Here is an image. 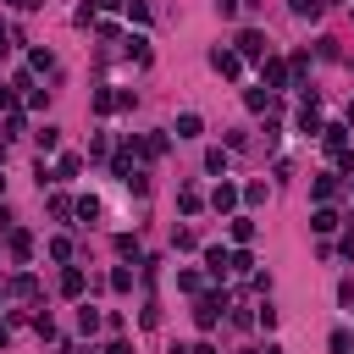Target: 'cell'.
Returning a JSON list of instances; mask_svg holds the SVG:
<instances>
[{"label": "cell", "mask_w": 354, "mask_h": 354, "mask_svg": "<svg viewBox=\"0 0 354 354\" xmlns=\"http://www.w3.org/2000/svg\"><path fill=\"white\" fill-rule=\"evenodd\" d=\"M0 232H11V210L6 205H0Z\"/></svg>", "instance_id": "cell-41"}, {"label": "cell", "mask_w": 354, "mask_h": 354, "mask_svg": "<svg viewBox=\"0 0 354 354\" xmlns=\"http://www.w3.org/2000/svg\"><path fill=\"white\" fill-rule=\"evenodd\" d=\"M238 55L266 61V33H260V28H243V33H238Z\"/></svg>", "instance_id": "cell-4"}, {"label": "cell", "mask_w": 354, "mask_h": 354, "mask_svg": "<svg viewBox=\"0 0 354 354\" xmlns=\"http://www.w3.org/2000/svg\"><path fill=\"white\" fill-rule=\"evenodd\" d=\"M122 44H127V55H133L138 66H149V39H144V33H127Z\"/></svg>", "instance_id": "cell-14"}, {"label": "cell", "mask_w": 354, "mask_h": 354, "mask_svg": "<svg viewBox=\"0 0 354 354\" xmlns=\"http://www.w3.org/2000/svg\"><path fill=\"white\" fill-rule=\"evenodd\" d=\"M100 354H133V343H122V337H116V343H105Z\"/></svg>", "instance_id": "cell-36"}, {"label": "cell", "mask_w": 354, "mask_h": 354, "mask_svg": "<svg viewBox=\"0 0 354 354\" xmlns=\"http://www.w3.org/2000/svg\"><path fill=\"white\" fill-rule=\"evenodd\" d=\"M6 343H11V332H6V326H0V348H6Z\"/></svg>", "instance_id": "cell-44"}, {"label": "cell", "mask_w": 354, "mask_h": 354, "mask_svg": "<svg viewBox=\"0 0 354 354\" xmlns=\"http://www.w3.org/2000/svg\"><path fill=\"white\" fill-rule=\"evenodd\" d=\"M238 199H243V194H238V188H232L227 177H221V183L210 188V210H216V216H232V210H238Z\"/></svg>", "instance_id": "cell-2"}, {"label": "cell", "mask_w": 354, "mask_h": 354, "mask_svg": "<svg viewBox=\"0 0 354 354\" xmlns=\"http://www.w3.org/2000/svg\"><path fill=\"white\" fill-rule=\"evenodd\" d=\"M310 227H315L321 238H326V232H337V210H332V205H321V210L310 216Z\"/></svg>", "instance_id": "cell-18"}, {"label": "cell", "mask_w": 354, "mask_h": 354, "mask_svg": "<svg viewBox=\"0 0 354 354\" xmlns=\"http://www.w3.org/2000/svg\"><path fill=\"white\" fill-rule=\"evenodd\" d=\"M205 271H210V277H227V271H232V254H227L221 243H210V249H205Z\"/></svg>", "instance_id": "cell-8"}, {"label": "cell", "mask_w": 354, "mask_h": 354, "mask_svg": "<svg viewBox=\"0 0 354 354\" xmlns=\"http://www.w3.org/2000/svg\"><path fill=\"white\" fill-rule=\"evenodd\" d=\"M243 105H249V111H277V94L260 83V88H249V94H243Z\"/></svg>", "instance_id": "cell-12"}, {"label": "cell", "mask_w": 354, "mask_h": 354, "mask_svg": "<svg viewBox=\"0 0 354 354\" xmlns=\"http://www.w3.org/2000/svg\"><path fill=\"white\" fill-rule=\"evenodd\" d=\"M83 288H88V277H83L77 266H66V271H61V293H66V299H83Z\"/></svg>", "instance_id": "cell-11"}, {"label": "cell", "mask_w": 354, "mask_h": 354, "mask_svg": "<svg viewBox=\"0 0 354 354\" xmlns=\"http://www.w3.org/2000/svg\"><path fill=\"white\" fill-rule=\"evenodd\" d=\"M0 166H6V144H0Z\"/></svg>", "instance_id": "cell-46"}, {"label": "cell", "mask_w": 354, "mask_h": 354, "mask_svg": "<svg viewBox=\"0 0 354 354\" xmlns=\"http://www.w3.org/2000/svg\"><path fill=\"white\" fill-rule=\"evenodd\" d=\"M0 188H6V177H0Z\"/></svg>", "instance_id": "cell-49"}, {"label": "cell", "mask_w": 354, "mask_h": 354, "mask_svg": "<svg viewBox=\"0 0 354 354\" xmlns=\"http://www.w3.org/2000/svg\"><path fill=\"white\" fill-rule=\"evenodd\" d=\"M0 304H6V288H0Z\"/></svg>", "instance_id": "cell-48"}, {"label": "cell", "mask_w": 354, "mask_h": 354, "mask_svg": "<svg viewBox=\"0 0 354 354\" xmlns=\"http://www.w3.org/2000/svg\"><path fill=\"white\" fill-rule=\"evenodd\" d=\"M326 348H332V354H354V332H332Z\"/></svg>", "instance_id": "cell-23"}, {"label": "cell", "mask_w": 354, "mask_h": 354, "mask_svg": "<svg viewBox=\"0 0 354 354\" xmlns=\"http://www.w3.org/2000/svg\"><path fill=\"white\" fill-rule=\"evenodd\" d=\"M232 238L249 243V238H254V221H249V216H232Z\"/></svg>", "instance_id": "cell-27"}, {"label": "cell", "mask_w": 354, "mask_h": 354, "mask_svg": "<svg viewBox=\"0 0 354 354\" xmlns=\"http://www.w3.org/2000/svg\"><path fill=\"white\" fill-rule=\"evenodd\" d=\"M216 11L221 17H238V0H216Z\"/></svg>", "instance_id": "cell-37"}, {"label": "cell", "mask_w": 354, "mask_h": 354, "mask_svg": "<svg viewBox=\"0 0 354 354\" xmlns=\"http://www.w3.org/2000/svg\"><path fill=\"white\" fill-rule=\"evenodd\" d=\"M0 55H6V22H0Z\"/></svg>", "instance_id": "cell-45"}, {"label": "cell", "mask_w": 354, "mask_h": 354, "mask_svg": "<svg viewBox=\"0 0 354 354\" xmlns=\"http://www.w3.org/2000/svg\"><path fill=\"white\" fill-rule=\"evenodd\" d=\"M337 299H343V304L354 310V277H348V282H337Z\"/></svg>", "instance_id": "cell-35"}, {"label": "cell", "mask_w": 354, "mask_h": 354, "mask_svg": "<svg viewBox=\"0 0 354 354\" xmlns=\"http://www.w3.org/2000/svg\"><path fill=\"white\" fill-rule=\"evenodd\" d=\"M100 321H105V315H100L94 304H83V310H77V326H83V332H100Z\"/></svg>", "instance_id": "cell-22"}, {"label": "cell", "mask_w": 354, "mask_h": 354, "mask_svg": "<svg viewBox=\"0 0 354 354\" xmlns=\"http://www.w3.org/2000/svg\"><path fill=\"white\" fill-rule=\"evenodd\" d=\"M50 216H55V221L77 216V199H66V194H50Z\"/></svg>", "instance_id": "cell-20"}, {"label": "cell", "mask_w": 354, "mask_h": 354, "mask_svg": "<svg viewBox=\"0 0 354 354\" xmlns=\"http://www.w3.org/2000/svg\"><path fill=\"white\" fill-rule=\"evenodd\" d=\"M188 354H216V343H194V348H188Z\"/></svg>", "instance_id": "cell-42"}, {"label": "cell", "mask_w": 354, "mask_h": 354, "mask_svg": "<svg viewBox=\"0 0 354 354\" xmlns=\"http://www.w3.org/2000/svg\"><path fill=\"white\" fill-rule=\"evenodd\" d=\"M22 127H28V122H22V111H6V138H17Z\"/></svg>", "instance_id": "cell-34"}, {"label": "cell", "mask_w": 354, "mask_h": 354, "mask_svg": "<svg viewBox=\"0 0 354 354\" xmlns=\"http://www.w3.org/2000/svg\"><path fill=\"white\" fill-rule=\"evenodd\" d=\"M28 61H33V72H50V66H55V55H50V50H33Z\"/></svg>", "instance_id": "cell-33"}, {"label": "cell", "mask_w": 354, "mask_h": 354, "mask_svg": "<svg viewBox=\"0 0 354 354\" xmlns=\"http://www.w3.org/2000/svg\"><path fill=\"white\" fill-rule=\"evenodd\" d=\"M127 17H133V22H138V28H149V17H155V11H149V6H144V0H127Z\"/></svg>", "instance_id": "cell-24"}, {"label": "cell", "mask_w": 354, "mask_h": 354, "mask_svg": "<svg viewBox=\"0 0 354 354\" xmlns=\"http://www.w3.org/2000/svg\"><path fill=\"white\" fill-rule=\"evenodd\" d=\"M94 111H100V116L116 111V94H111V88H94Z\"/></svg>", "instance_id": "cell-28"}, {"label": "cell", "mask_w": 354, "mask_h": 354, "mask_svg": "<svg viewBox=\"0 0 354 354\" xmlns=\"http://www.w3.org/2000/svg\"><path fill=\"white\" fill-rule=\"evenodd\" d=\"M266 354H282V348H266Z\"/></svg>", "instance_id": "cell-47"}, {"label": "cell", "mask_w": 354, "mask_h": 354, "mask_svg": "<svg viewBox=\"0 0 354 354\" xmlns=\"http://www.w3.org/2000/svg\"><path fill=\"white\" fill-rule=\"evenodd\" d=\"M100 6H105V11H116V6H127V0H100Z\"/></svg>", "instance_id": "cell-43"}, {"label": "cell", "mask_w": 354, "mask_h": 354, "mask_svg": "<svg viewBox=\"0 0 354 354\" xmlns=\"http://www.w3.org/2000/svg\"><path fill=\"white\" fill-rule=\"evenodd\" d=\"M11 6H17V11H39L44 0H11Z\"/></svg>", "instance_id": "cell-39"}, {"label": "cell", "mask_w": 354, "mask_h": 354, "mask_svg": "<svg viewBox=\"0 0 354 354\" xmlns=\"http://www.w3.org/2000/svg\"><path fill=\"white\" fill-rule=\"evenodd\" d=\"M227 166H232L227 149H205V171H210V177H227Z\"/></svg>", "instance_id": "cell-17"}, {"label": "cell", "mask_w": 354, "mask_h": 354, "mask_svg": "<svg viewBox=\"0 0 354 354\" xmlns=\"http://www.w3.org/2000/svg\"><path fill=\"white\" fill-rule=\"evenodd\" d=\"M177 205H183V216H199V210H205V194L188 183V188H177Z\"/></svg>", "instance_id": "cell-13"}, {"label": "cell", "mask_w": 354, "mask_h": 354, "mask_svg": "<svg viewBox=\"0 0 354 354\" xmlns=\"http://www.w3.org/2000/svg\"><path fill=\"white\" fill-rule=\"evenodd\" d=\"M122 183H127V188H133V194H149V171H127V177H122Z\"/></svg>", "instance_id": "cell-29"}, {"label": "cell", "mask_w": 354, "mask_h": 354, "mask_svg": "<svg viewBox=\"0 0 354 354\" xmlns=\"http://www.w3.org/2000/svg\"><path fill=\"white\" fill-rule=\"evenodd\" d=\"M326 11V0H293V17H304V22H315Z\"/></svg>", "instance_id": "cell-21"}, {"label": "cell", "mask_w": 354, "mask_h": 354, "mask_svg": "<svg viewBox=\"0 0 354 354\" xmlns=\"http://www.w3.org/2000/svg\"><path fill=\"white\" fill-rule=\"evenodd\" d=\"M343 254H354V221H348V232H343Z\"/></svg>", "instance_id": "cell-40"}, {"label": "cell", "mask_w": 354, "mask_h": 354, "mask_svg": "<svg viewBox=\"0 0 354 354\" xmlns=\"http://www.w3.org/2000/svg\"><path fill=\"white\" fill-rule=\"evenodd\" d=\"M199 133H205L199 111H183V116H177V138H199Z\"/></svg>", "instance_id": "cell-15"}, {"label": "cell", "mask_w": 354, "mask_h": 354, "mask_svg": "<svg viewBox=\"0 0 354 354\" xmlns=\"http://www.w3.org/2000/svg\"><path fill=\"white\" fill-rule=\"evenodd\" d=\"M321 144H326L332 155H337V149H348V122H326V127H321Z\"/></svg>", "instance_id": "cell-7"}, {"label": "cell", "mask_w": 354, "mask_h": 354, "mask_svg": "<svg viewBox=\"0 0 354 354\" xmlns=\"http://www.w3.org/2000/svg\"><path fill=\"white\" fill-rule=\"evenodd\" d=\"M33 138H39V149H44V155H50V149H55V144H61V127H39V133H33Z\"/></svg>", "instance_id": "cell-25"}, {"label": "cell", "mask_w": 354, "mask_h": 354, "mask_svg": "<svg viewBox=\"0 0 354 354\" xmlns=\"http://www.w3.org/2000/svg\"><path fill=\"white\" fill-rule=\"evenodd\" d=\"M321 127H326V122H321V105H315V94H310V100L299 105V133H310V138H321Z\"/></svg>", "instance_id": "cell-5"}, {"label": "cell", "mask_w": 354, "mask_h": 354, "mask_svg": "<svg viewBox=\"0 0 354 354\" xmlns=\"http://www.w3.org/2000/svg\"><path fill=\"white\" fill-rule=\"evenodd\" d=\"M111 288H116V293H127V288H133V271H127V266H116V271H111Z\"/></svg>", "instance_id": "cell-32"}, {"label": "cell", "mask_w": 354, "mask_h": 354, "mask_svg": "<svg viewBox=\"0 0 354 354\" xmlns=\"http://www.w3.org/2000/svg\"><path fill=\"white\" fill-rule=\"evenodd\" d=\"M138 155H144V160H160V155H166V133H149V138H138Z\"/></svg>", "instance_id": "cell-16"}, {"label": "cell", "mask_w": 354, "mask_h": 354, "mask_svg": "<svg viewBox=\"0 0 354 354\" xmlns=\"http://www.w3.org/2000/svg\"><path fill=\"white\" fill-rule=\"evenodd\" d=\"M6 293H17V299H33V293H39V277H33V271H17V277L6 282Z\"/></svg>", "instance_id": "cell-10"}, {"label": "cell", "mask_w": 354, "mask_h": 354, "mask_svg": "<svg viewBox=\"0 0 354 354\" xmlns=\"http://www.w3.org/2000/svg\"><path fill=\"white\" fill-rule=\"evenodd\" d=\"M77 216H83V221H94V216H100V199H94V194H83V199H77Z\"/></svg>", "instance_id": "cell-30"}, {"label": "cell", "mask_w": 354, "mask_h": 354, "mask_svg": "<svg viewBox=\"0 0 354 354\" xmlns=\"http://www.w3.org/2000/svg\"><path fill=\"white\" fill-rule=\"evenodd\" d=\"M337 199V177L326 171V177H315V205H332Z\"/></svg>", "instance_id": "cell-19"}, {"label": "cell", "mask_w": 354, "mask_h": 354, "mask_svg": "<svg viewBox=\"0 0 354 354\" xmlns=\"http://www.w3.org/2000/svg\"><path fill=\"white\" fill-rule=\"evenodd\" d=\"M50 260H61V266H66V260H72V243H66V238H50Z\"/></svg>", "instance_id": "cell-31"}, {"label": "cell", "mask_w": 354, "mask_h": 354, "mask_svg": "<svg viewBox=\"0 0 354 354\" xmlns=\"http://www.w3.org/2000/svg\"><path fill=\"white\" fill-rule=\"evenodd\" d=\"M6 249H11V260H28V254H33V238H28L22 227H11V232H6Z\"/></svg>", "instance_id": "cell-9"}, {"label": "cell", "mask_w": 354, "mask_h": 354, "mask_svg": "<svg viewBox=\"0 0 354 354\" xmlns=\"http://www.w3.org/2000/svg\"><path fill=\"white\" fill-rule=\"evenodd\" d=\"M11 100H17V88H6V83H0V111H11Z\"/></svg>", "instance_id": "cell-38"}, {"label": "cell", "mask_w": 354, "mask_h": 354, "mask_svg": "<svg viewBox=\"0 0 354 354\" xmlns=\"http://www.w3.org/2000/svg\"><path fill=\"white\" fill-rule=\"evenodd\" d=\"M88 354H94V348H88Z\"/></svg>", "instance_id": "cell-50"}, {"label": "cell", "mask_w": 354, "mask_h": 354, "mask_svg": "<svg viewBox=\"0 0 354 354\" xmlns=\"http://www.w3.org/2000/svg\"><path fill=\"white\" fill-rule=\"evenodd\" d=\"M210 66H216L221 77H238V72H243V55H238V50H210Z\"/></svg>", "instance_id": "cell-6"}, {"label": "cell", "mask_w": 354, "mask_h": 354, "mask_svg": "<svg viewBox=\"0 0 354 354\" xmlns=\"http://www.w3.org/2000/svg\"><path fill=\"white\" fill-rule=\"evenodd\" d=\"M83 171V155H61V166H55V177H77Z\"/></svg>", "instance_id": "cell-26"}, {"label": "cell", "mask_w": 354, "mask_h": 354, "mask_svg": "<svg viewBox=\"0 0 354 354\" xmlns=\"http://www.w3.org/2000/svg\"><path fill=\"white\" fill-rule=\"evenodd\" d=\"M260 83H266V88H288V83H293V66H288L282 55H266V61H260Z\"/></svg>", "instance_id": "cell-1"}, {"label": "cell", "mask_w": 354, "mask_h": 354, "mask_svg": "<svg viewBox=\"0 0 354 354\" xmlns=\"http://www.w3.org/2000/svg\"><path fill=\"white\" fill-rule=\"evenodd\" d=\"M221 310H227V299H221V293H205V299H199V304H194V321H199V326H205V332H210V326H216V321H221Z\"/></svg>", "instance_id": "cell-3"}]
</instances>
